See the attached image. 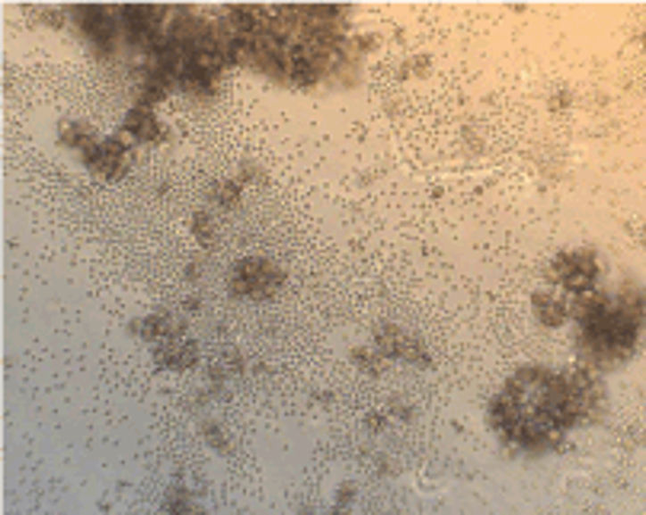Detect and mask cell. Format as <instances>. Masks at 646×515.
<instances>
[{
  "label": "cell",
  "instance_id": "obj_1",
  "mask_svg": "<svg viewBox=\"0 0 646 515\" xmlns=\"http://www.w3.org/2000/svg\"><path fill=\"white\" fill-rule=\"evenodd\" d=\"M589 375H554L544 369H522L509 378L490 403V426L502 438L531 452H544L599 403Z\"/></svg>",
  "mask_w": 646,
  "mask_h": 515
},
{
  "label": "cell",
  "instance_id": "obj_2",
  "mask_svg": "<svg viewBox=\"0 0 646 515\" xmlns=\"http://www.w3.org/2000/svg\"><path fill=\"white\" fill-rule=\"evenodd\" d=\"M282 285V270L262 256H246L231 272V292L237 298H269Z\"/></svg>",
  "mask_w": 646,
  "mask_h": 515
},
{
  "label": "cell",
  "instance_id": "obj_3",
  "mask_svg": "<svg viewBox=\"0 0 646 515\" xmlns=\"http://www.w3.org/2000/svg\"><path fill=\"white\" fill-rule=\"evenodd\" d=\"M557 282L567 288V292H592L595 278H599V262L592 260V253H560L551 266Z\"/></svg>",
  "mask_w": 646,
  "mask_h": 515
},
{
  "label": "cell",
  "instance_id": "obj_4",
  "mask_svg": "<svg viewBox=\"0 0 646 515\" xmlns=\"http://www.w3.org/2000/svg\"><path fill=\"white\" fill-rule=\"evenodd\" d=\"M74 20H78L80 29L90 36L96 46L109 48L119 32V13L106 7H96V4H84V7H74Z\"/></svg>",
  "mask_w": 646,
  "mask_h": 515
},
{
  "label": "cell",
  "instance_id": "obj_5",
  "mask_svg": "<svg viewBox=\"0 0 646 515\" xmlns=\"http://www.w3.org/2000/svg\"><path fill=\"white\" fill-rule=\"evenodd\" d=\"M87 167H93L96 173H103L106 179H119L128 167V151L119 138H103L100 145L93 147V154L84 157Z\"/></svg>",
  "mask_w": 646,
  "mask_h": 515
},
{
  "label": "cell",
  "instance_id": "obj_6",
  "mask_svg": "<svg viewBox=\"0 0 646 515\" xmlns=\"http://www.w3.org/2000/svg\"><path fill=\"white\" fill-rule=\"evenodd\" d=\"M154 359L161 369H189L195 359H199V349L193 343H186V339H163L161 346L154 349Z\"/></svg>",
  "mask_w": 646,
  "mask_h": 515
},
{
  "label": "cell",
  "instance_id": "obj_7",
  "mask_svg": "<svg viewBox=\"0 0 646 515\" xmlns=\"http://www.w3.org/2000/svg\"><path fill=\"white\" fill-rule=\"evenodd\" d=\"M125 131H131L138 141H157L161 138V125H157L154 112L145 109V106L128 109V116H125Z\"/></svg>",
  "mask_w": 646,
  "mask_h": 515
},
{
  "label": "cell",
  "instance_id": "obj_8",
  "mask_svg": "<svg viewBox=\"0 0 646 515\" xmlns=\"http://www.w3.org/2000/svg\"><path fill=\"white\" fill-rule=\"evenodd\" d=\"M531 304H534V317H538L544 327H560V323L567 320V304H563L560 298H554V295L538 292L531 298Z\"/></svg>",
  "mask_w": 646,
  "mask_h": 515
},
{
  "label": "cell",
  "instance_id": "obj_9",
  "mask_svg": "<svg viewBox=\"0 0 646 515\" xmlns=\"http://www.w3.org/2000/svg\"><path fill=\"white\" fill-rule=\"evenodd\" d=\"M62 141L68 147H78L80 154H93V147L100 145L96 141V135H93V129L90 125H84V122H68V125H62Z\"/></svg>",
  "mask_w": 646,
  "mask_h": 515
},
{
  "label": "cell",
  "instance_id": "obj_10",
  "mask_svg": "<svg viewBox=\"0 0 646 515\" xmlns=\"http://www.w3.org/2000/svg\"><path fill=\"white\" fill-rule=\"evenodd\" d=\"M131 330H141L145 339H154V343H163V339H173V333L179 330L177 323L170 320L167 314H154V317H145L141 323H135Z\"/></svg>",
  "mask_w": 646,
  "mask_h": 515
},
{
  "label": "cell",
  "instance_id": "obj_11",
  "mask_svg": "<svg viewBox=\"0 0 646 515\" xmlns=\"http://www.w3.org/2000/svg\"><path fill=\"white\" fill-rule=\"evenodd\" d=\"M215 199L221 202V205H237L240 202V183H234V179H228V183H221L215 189Z\"/></svg>",
  "mask_w": 646,
  "mask_h": 515
},
{
  "label": "cell",
  "instance_id": "obj_12",
  "mask_svg": "<svg viewBox=\"0 0 646 515\" xmlns=\"http://www.w3.org/2000/svg\"><path fill=\"white\" fill-rule=\"evenodd\" d=\"M193 231L199 234L202 244H211V218H208L205 212H199V215L193 218Z\"/></svg>",
  "mask_w": 646,
  "mask_h": 515
}]
</instances>
